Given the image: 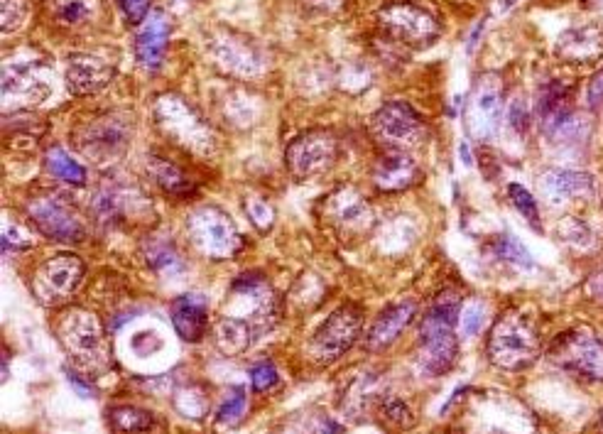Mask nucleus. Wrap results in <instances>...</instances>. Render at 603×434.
I'll list each match as a JSON object with an SVG mask.
<instances>
[{
    "label": "nucleus",
    "instance_id": "nucleus-1",
    "mask_svg": "<svg viewBox=\"0 0 603 434\" xmlns=\"http://www.w3.org/2000/svg\"><path fill=\"white\" fill-rule=\"evenodd\" d=\"M280 319L273 287L260 275H243L228 290L224 314L214 327L216 346L228 356L248 351Z\"/></svg>",
    "mask_w": 603,
    "mask_h": 434
},
{
    "label": "nucleus",
    "instance_id": "nucleus-2",
    "mask_svg": "<svg viewBox=\"0 0 603 434\" xmlns=\"http://www.w3.org/2000/svg\"><path fill=\"white\" fill-rule=\"evenodd\" d=\"M461 314V295L454 287H442L429 302L420 322V341H417V363L429 378L447 376L459 358L456 324Z\"/></svg>",
    "mask_w": 603,
    "mask_h": 434
},
{
    "label": "nucleus",
    "instance_id": "nucleus-3",
    "mask_svg": "<svg viewBox=\"0 0 603 434\" xmlns=\"http://www.w3.org/2000/svg\"><path fill=\"white\" fill-rule=\"evenodd\" d=\"M540 351V332L523 312L501 314L486 341L488 361L501 371H525L537 361Z\"/></svg>",
    "mask_w": 603,
    "mask_h": 434
},
{
    "label": "nucleus",
    "instance_id": "nucleus-4",
    "mask_svg": "<svg viewBox=\"0 0 603 434\" xmlns=\"http://www.w3.org/2000/svg\"><path fill=\"white\" fill-rule=\"evenodd\" d=\"M57 332L76 366L89 373L106 371L108 363H111V351H108L106 329L96 314L79 307L69 309L59 317Z\"/></svg>",
    "mask_w": 603,
    "mask_h": 434
},
{
    "label": "nucleus",
    "instance_id": "nucleus-5",
    "mask_svg": "<svg viewBox=\"0 0 603 434\" xmlns=\"http://www.w3.org/2000/svg\"><path fill=\"white\" fill-rule=\"evenodd\" d=\"M155 123L172 143L197 155H214L216 135L182 96L165 94L155 101Z\"/></svg>",
    "mask_w": 603,
    "mask_h": 434
},
{
    "label": "nucleus",
    "instance_id": "nucleus-6",
    "mask_svg": "<svg viewBox=\"0 0 603 434\" xmlns=\"http://www.w3.org/2000/svg\"><path fill=\"white\" fill-rule=\"evenodd\" d=\"M187 233L192 243L197 246L199 253L206 258L224 260L236 256L241 248V233L226 211L216 209V206H201L192 211L187 219Z\"/></svg>",
    "mask_w": 603,
    "mask_h": 434
},
{
    "label": "nucleus",
    "instance_id": "nucleus-7",
    "mask_svg": "<svg viewBox=\"0 0 603 434\" xmlns=\"http://www.w3.org/2000/svg\"><path fill=\"white\" fill-rule=\"evenodd\" d=\"M378 25L390 40L410 47H429L439 37V25L425 8L407 0H393L378 10Z\"/></svg>",
    "mask_w": 603,
    "mask_h": 434
},
{
    "label": "nucleus",
    "instance_id": "nucleus-8",
    "mask_svg": "<svg viewBox=\"0 0 603 434\" xmlns=\"http://www.w3.org/2000/svg\"><path fill=\"white\" fill-rule=\"evenodd\" d=\"M363 329V309L358 305H341L324 319L322 327L317 329L309 344V354L322 366L339 361L346 351L358 341Z\"/></svg>",
    "mask_w": 603,
    "mask_h": 434
},
{
    "label": "nucleus",
    "instance_id": "nucleus-9",
    "mask_svg": "<svg viewBox=\"0 0 603 434\" xmlns=\"http://www.w3.org/2000/svg\"><path fill=\"white\" fill-rule=\"evenodd\" d=\"M339 157V140L329 130H307L297 135L285 150L287 170L297 179L327 175Z\"/></svg>",
    "mask_w": 603,
    "mask_h": 434
},
{
    "label": "nucleus",
    "instance_id": "nucleus-10",
    "mask_svg": "<svg viewBox=\"0 0 603 434\" xmlns=\"http://www.w3.org/2000/svg\"><path fill=\"white\" fill-rule=\"evenodd\" d=\"M550 354L567 371L603 383V336L586 332V329H574L554 341Z\"/></svg>",
    "mask_w": 603,
    "mask_h": 434
},
{
    "label": "nucleus",
    "instance_id": "nucleus-11",
    "mask_svg": "<svg viewBox=\"0 0 603 434\" xmlns=\"http://www.w3.org/2000/svg\"><path fill=\"white\" fill-rule=\"evenodd\" d=\"M373 130L388 150L415 148L425 138V121L407 101H388L373 116Z\"/></svg>",
    "mask_w": 603,
    "mask_h": 434
},
{
    "label": "nucleus",
    "instance_id": "nucleus-12",
    "mask_svg": "<svg viewBox=\"0 0 603 434\" xmlns=\"http://www.w3.org/2000/svg\"><path fill=\"white\" fill-rule=\"evenodd\" d=\"M84 280V263L74 253H59V256L47 258L40 268L35 270L37 297L45 305H62L74 295L76 287Z\"/></svg>",
    "mask_w": 603,
    "mask_h": 434
},
{
    "label": "nucleus",
    "instance_id": "nucleus-13",
    "mask_svg": "<svg viewBox=\"0 0 603 434\" xmlns=\"http://www.w3.org/2000/svg\"><path fill=\"white\" fill-rule=\"evenodd\" d=\"M76 145L86 157L96 162L116 160L126 153L130 126L123 116H103L76 130Z\"/></svg>",
    "mask_w": 603,
    "mask_h": 434
},
{
    "label": "nucleus",
    "instance_id": "nucleus-14",
    "mask_svg": "<svg viewBox=\"0 0 603 434\" xmlns=\"http://www.w3.org/2000/svg\"><path fill=\"white\" fill-rule=\"evenodd\" d=\"M27 214H30L37 231L45 233L52 241H84L86 238L84 221L79 219L74 206L64 202L57 194L32 199L30 206H27Z\"/></svg>",
    "mask_w": 603,
    "mask_h": 434
},
{
    "label": "nucleus",
    "instance_id": "nucleus-15",
    "mask_svg": "<svg viewBox=\"0 0 603 434\" xmlns=\"http://www.w3.org/2000/svg\"><path fill=\"white\" fill-rule=\"evenodd\" d=\"M50 96L45 67L37 59H20L8 62L3 72V101L5 108H27L37 106Z\"/></svg>",
    "mask_w": 603,
    "mask_h": 434
},
{
    "label": "nucleus",
    "instance_id": "nucleus-16",
    "mask_svg": "<svg viewBox=\"0 0 603 434\" xmlns=\"http://www.w3.org/2000/svg\"><path fill=\"white\" fill-rule=\"evenodd\" d=\"M329 219L334 229L346 238H361L376 226V214L373 206L351 187H341L327 202Z\"/></svg>",
    "mask_w": 603,
    "mask_h": 434
},
{
    "label": "nucleus",
    "instance_id": "nucleus-17",
    "mask_svg": "<svg viewBox=\"0 0 603 434\" xmlns=\"http://www.w3.org/2000/svg\"><path fill=\"white\" fill-rule=\"evenodd\" d=\"M211 52H214L216 64L228 74L238 79H253L258 74H263L265 57L260 54L258 47L251 40L238 35H224L216 37L211 42Z\"/></svg>",
    "mask_w": 603,
    "mask_h": 434
},
{
    "label": "nucleus",
    "instance_id": "nucleus-18",
    "mask_svg": "<svg viewBox=\"0 0 603 434\" xmlns=\"http://www.w3.org/2000/svg\"><path fill=\"white\" fill-rule=\"evenodd\" d=\"M422 182V167L405 150H388L373 165V184L380 192H405Z\"/></svg>",
    "mask_w": 603,
    "mask_h": 434
},
{
    "label": "nucleus",
    "instance_id": "nucleus-19",
    "mask_svg": "<svg viewBox=\"0 0 603 434\" xmlns=\"http://www.w3.org/2000/svg\"><path fill=\"white\" fill-rule=\"evenodd\" d=\"M116 77V69L94 54H74L67 67V86L74 96H91L106 89Z\"/></svg>",
    "mask_w": 603,
    "mask_h": 434
},
{
    "label": "nucleus",
    "instance_id": "nucleus-20",
    "mask_svg": "<svg viewBox=\"0 0 603 434\" xmlns=\"http://www.w3.org/2000/svg\"><path fill=\"white\" fill-rule=\"evenodd\" d=\"M540 189L545 194V199L550 204H567V202H579L594 194L596 184L594 177L589 172L581 170H547L540 179Z\"/></svg>",
    "mask_w": 603,
    "mask_h": 434
},
{
    "label": "nucleus",
    "instance_id": "nucleus-21",
    "mask_svg": "<svg viewBox=\"0 0 603 434\" xmlns=\"http://www.w3.org/2000/svg\"><path fill=\"white\" fill-rule=\"evenodd\" d=\"M572 86L562 79H552L547 81L545 86L537 94V103H535V113L540 126L547 130V133H554L572 113Z\"/></svg>",
    "mask_w": 603,
    "mask_h": 434
},
{
    "label": "nucleus",
    "instance_id": "nucleus-22",
    "mask_svg": "<svg viewBox=\"0 0 603 434\" xmlns=\"http://www.w3.org/2000/svg\"><path fill=\"white\" fill-rule=\"evenodd\" d=\"M415 314H417V305L412 300H402V302H395V305L385 307L383 312L378 314L371 332L366 336V349L380 351L385 349V346L393 344V341L405 332V327H410Z\"/></svg>",
    "mask_w": 603,
    "mask_h": 434
},
{
    "label": "nucleus",
    "instance_id": "nucleus-23",
    "mask_svg": "<svg viewBox=\"0 0 603 434\" xmlns=\"http://www.w3.org/2000/svg\"><path fill=\"white\" fill-rule=\"evenodd\" d=\"M559 57L567 62H596L603 54V30L599 25H574L562 32L557 42Z\"/></svg>",
    "mask_w": 603,
    "mask_h": 434
},
{
    "label": "nucleus",
    "instance_id": "nucleus-24",
    "mask_svg": "<svg viewBox=\"0 0 603 434\" xmlns=\"http://www.w3.org/2000/svg\"><path fill=\"white\" fill-rule=\"evenodd\" d=\"M167 40H170V20L162 13H155L135 37V57L140 67L157 72L165 59Z\"/></svg>",
    "mask_w": 603,
    "mask_h": 434
},
{
    "label": "nucleus",
    "instance_id": "nucleus-25",
    "mask_svg": "<svg viewBox=\"0 0 603 434\" xmlns=\"http://www.w3.org/2000/svg\"><path fill=\"white\" fill-rule=\"evenodd\" d=\"M172 324L184 341H199L209 329V305L204 295H182L170 307Z\"/></svg>",
    "mask_w": 603,
    "mask_h": 434
},
{
    "label": "nucleus",
    "instance_id": "nucleus-26",
    "mask_svg": "<svg viewBox=\"0 0 603 434\" xmlns=\"http://www.w3.org/2000/svg\"><path fill=\"white\" fill-rule=\"evenodd\" d=\"M503 121V89L496 79H483L474 96V130L478 135L496 133Z\"/></svg>",
    "mask_w": 603,
    "mask_h": 434
},
{
    "label": "nucleus",
    "instance_id": "nucleus-27",
    "mask_svg": "<svg viewBox=\"0 0 603 434\" xmlns=\"http://www.w3.org/2000/svg\"><path fill=\"white\" fill-rule=\"evenodd\" d=\"M54 25L69 32H84L96 25L101 15V0H52Z\"/></svg>",
    "mask_w": 603,
    "mask_h": 434
},
{
    "label": "nucleus",
    "instance_id": "nucleus-28",
    "mask_svg": "<svg viewBox=\"0 0 603 434\" xmlns=\"http://www.w3.org/2000/svg\"><path fill=\"white\" fill-rule=\"evenodd\" d=\"M148 170H150L152 179L157 182V187H160L162 192L170 194V197L187 199L197 192V184H194V179L189 177L182 167L175 165V162L167 160V157L152 155L148 162Z\"/></svg>",
    "mask_w": 603,
    "mask_h": 434
},
{
    "label": "nucleus",
    "instance_id": "nucleus-29",
    "mask_svg": "<svg viewBox=\"0 0 603 434\" xmlns=\"http://www.w3.org/2000/svg\"><path fill=\"white\" fill-rule=\"evenodd\" d=\"M143 256L150 268L165 278H177L184 273V260L179 256L175 243L165 241V238H150L143 246Z\"/></svg>",
    "mask_w": 603,
    "mask_h": 434
},
{
    "label": "nucleus",
    "instance_id": "nucleus-30",
    "mask_svg": "<svg viewBox=\"0 0 603 434\" xmlns=\"http://www.w3.org/2000/svg\"><path fill=\"white\" fill-rule=\"evenodd\" d=\"M491 251L501 263L510 265V268L518 270H532L535 268V260H532L530 251L513 236V233H501V236L493 238Z\"/></svg>",
    "mask_w": 603,
    "mask_h": 434
},
{
    "label": "nucleus",
    "instance_id": "nucleus-31",
    "mask_svg": "<svg viewBox=\"0 0 603 434\" xmlns=\"http://www.w3.org/2000/svg\"><path fill=\"white\" fill-rule=\"evenodd\" d=\"M47 170L67 184H76V187L86 184V170L62 148L47 150Z\"/></svg>",
    "mask_w": 603,
    "mask_h": 434
},
{
    "label": "nucleus",
    "instance_id": "nucleus-32",
    "mask_svg": "<svg viewBox=\"0 0 603 434\" xmlns=\"http://www.w3.org/2000/svg\"><path fill=\"white\" fill-rule=\"evenodd\" d=\"M111 425L116 427L121 434H138V432L150 430L152 415L148 410H140V408H133V405H126V408L111 410Z\"/></svg>",
    "mask_w": 603,
    "mask_h": 434
},
{
    "label": "nucleus",
    "instance_id": "nucleus-33",
    "mask_svg": "<svg viewBox=\"0 0 603 434\" xmlns=\"http://www.w3.org/2000/svg\"><path fill=\"white\" fill-rule=\"evenodd\" d=\"M378 415L383 417L388 425L398 427V430H410L415 425V415H412V408L400 398H380L378 400Z\"/></svg>",
    "mask_w": 603,
    "mask_h": 434
},
{
    "label": "nucleus",
    "instance_id": "nucleus-34",
    "mask_svg": "<svg viewBox=\"0 0 603 434\" xmlns=\"http://www.w3.org/2000/svg\"><path fill=\"white\" fill-rule=\"evenodd\" d=\"M248 408V395L246 388H233L231 393L226 395L224 403H221L219 408V422H224V425H236V422H241V417L246 415Z\"/></svg>",
    "mask_w": 603,
    "mask_h": 434
},
{
    "label": "nucleus",
    "instance_id": "nucleus-35",
    "mask_svg": "<svg viewBox=\"0 0 603 434\" xmlns=\"http://www.w3.org/2000/svg\"><path fill=\"white\" fill-rule=\"evenodd\" d=\"M508 197H510V204L518 209L520 216H525V219L530 221L532 226H540V209H537V202L532 199V194L528 192V189L523 187V184H508Z\"/></svg>",
    "mask_w": 603,
    "mask_h": 434
},
{
    "label": "nucleus",
    "instance_id": "nucleus-36",
    "mask_svg": "<svg viewBox=\"0 0 603 434\" xmlns=\"http://www.w3.org/2000/svg\"><path fill=\"white\" fill-rule=\"evenodd\" d=\"M30 15V0H3V13H0V20H3V32L20 30L23 23Z\"/></svg>",
    "mask_w": 603,
    "mask_h": 434
},
{
    "label": "nucleus",
    "instance_id": "nucleus-37",
    "mask_svg": "<svg viewBox=\"0 0 603 434\" xmlns=\"http://www.w3.org/2000/svg\"><path fill=\"white\" fill-rule=\"evenodd\" d=\"M483 319H486V309H483V305H478V302H471V305H466L459 314L461 334L476 336L478 332H481Z\"/></svg>",
    "mask_w": 603,
    "mask_h": 434
},
{
    "label": "nucleus",
    "instance_id": "nucleus-38",
    "mask_svg": "<svg viewBox=\"0 0 603 434\" xmlns=\"http://www.w3.org/2000/svg\"><path fill=\"white\" fill-rule=\"evenodd\" d=\"M280 376H277V368L270 361H260L251 368V383L255 393H265V390L275 388Z\"/></svg>",
    "mask_w": 603,
    "mask_h": 434
},
{
    "label": "nucleus",
    "instance_id": "nucleus-39",
    "mask_svg": "<svg viewBox=\"0 0 603 434\" xmlns=\"http://www.w3.org/2000/svg\"><path fill=\"white\" fill-rule=\"evenodd\" d=\"M246 211H248V216H251L253 224L258 226L260 231H268L270 226H273L275 211H273V206H270L268 202H265V199L251 197V199H248V202H246Z\"/></svg>",
    "mask_w": 603,
    "mask_h": 434
},
{
    "label": "nucleus",
    "instance_id": "nucleus-40",
    "mask_svg": "<svg viewBox=\"0 0 603 434\" xmlns=\"http://www.w3.org/2000/svg\"><path fill=\"white\" fill-rule=\"evenodd\" d=\"M559 231H562V241L567 243H589L591 238L589 226H586L584 221L574 219V216H569L567 221H562V224H559Z\"/></svg>",
    "mask_w": 603,
    "mask_h": 434
},
{
    "label": "nucleus",
    "instance_id": "nucleus-41",
    "mask_svg": "<svg viewBox=\"0 0 603 434\" xmlns=\"http://www.w3.org/2000/svg\"><path fill=\"white\" fill-rule=\"evenodd\" d=\"M150 3L152 0H118V5H121L123 15H126L130 25H140L145 18H148Z\"/></svg>",
    "mask_w": 603,
    "mask_h": 434
},
{
    "label": "nucleus",
    "instance_id": "nucleus-42",
    "mask_svg": "<svg viewBox=\"0 0 603 434\" xmlns=\"http://www.w3.org/2000/svg\"><path fill=\"white\" fill-rule=\"evenodd\" d=\"M3 248H5V253H10L15 248V253L18 251H27V248H32V241L30 238L25 236L23 231L18 229V226H5V231H3Z\"/></svg>",
    "mask_w": 603,
    "mask_h": 434
},
{
    "label": "nucleus",
    "instance_id": "nucleus-43",
    "mask_svg": "<svg viewBox=\"0 0 603 434\" xmlns=\"http://www.w3.org/2000/svg\"><path fill=\"white\" fill-rule=\"evenodd\" d=\"M133 349L138 351L140 356H152L155 351L162 349V339L155 332H140L133 339Z\"/></svg>",
    "mask_w": 603,
    "mask_h": 434
},
{
    "label": "nucleus",
    "instance_id": "nucleus-44",
    "mask_svg": "<svg viewBox=\"0 0 603 434\" xmlns=\"http://www.w3.org/2000/svg\"><path fill=\"white\" fill-rule=\"evenodd\" d=\"M508 123L513 126L518 133H525L528 130V123H530V113L528 108H525L523 101H513L508 106Z\"/></svg>",
    "mask_w": 603,
    "mask_h": 434
},
{
    "label": "nucleus",
    "instance_id": "nucleus-45",
    "mask_svg": "<svg viewBox=\"0 0 603 434\" xmlns=\"http://www.w3.org/2000/svg\"><path fill=\"white\" fill-rule=\"evenodd\" d=\"M304 3L312 10H317V13H336L346 0H304Z\"/></svg>",
    "mask_w": 603,
    "mask_h": 434
},
{
    "label": "nucleus",
    "instance_id": "nucleus-46",
    "mask_svg": "<svg viewBox=\"0 0 603 434\" xmlns=\"http://www.w3.org/2000/svg\"><path fill=\"white\" fill-rule=\"evenodd\" d=\"M603 103V72H599L589 86V106H601Z\"/></svg>",
    "mask_w": 603,
    "mask_h": 434
},
{
    "label": "nucleus",
    "instance_id": "nucleus-47",
    "mask_svg": "<svg viewBox=\"0 0 603 434\" xmlns=\"http://www.w3.org/2000/svg\"><path fill=\"white\" fill-rule=\"evenodd\" d=\"M67 378H69V383H72L74 388L79 390V395H81V398H91V388H89V385H86L84 381H81V378L76 376V373L67 371Z\"/></svg>",
    "mask_w": 603,
    "mask_h": 434
},
{
    "label": "nucleus",
    "instance_id": "nucleus-48",
    "mask_svg": "<svg viewBox=\"0 0 603 434\" xmlns=\"http://www.w3.org/2000/svg\"><path fill=\"white\" fill-rule=\"evenodd\" d=\"M314 434H341V427L336 425V422H324Z\"/></svg>",
    "mask_w": 603,
    "mask_h": 434
},
{
    "label": "nucleus",
    "instance_id": "nucleus-49",
    "mask_svg": "<svg viewBox=\"0 0 603 434\" xmlns=\"http://www.w3.org/2000/svg\"><path fill=\"white\" fill-rule=\"evenodd\" d=\"M594 3H596V5H599V8H603V0H594Z\"/></svg>",
    "mask_w": 603,
    "mask_h": 434
},
{
    "label": "nucleus",
    "instance_id": "nucleus-50",
    "mask_svg": "<svg viewBox=\"0 0 603 434\" xmlns=\"http://www.w3.org/2000/svg\"><path fill=\"white\" fill-rule=\"evenodd\" d=\"M601 422H603V417H601Z\"/></svg>",
    "mask_w": 603,
    "mask_h": 434
}]
</instances>
